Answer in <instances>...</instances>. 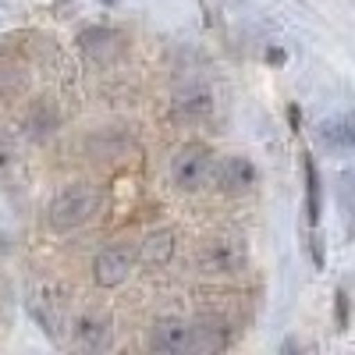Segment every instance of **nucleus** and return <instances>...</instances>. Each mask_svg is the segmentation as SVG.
<instances>
[{"instance_id": "nucleus-9", "label": "nucleus", "mask_w": 355, "mask_h": 355, "mask_svg": "<svg viewBox=\"0 0 355 355\" xmlns=\"http://www.w3.org/2000/svg\"><path fill=\"white\" fill-rule=\"evenodd\" d=\"M214 114V93L206 85H185L178 89L174 96V117H185V121H199V117H210Z\"/></svg>"}, {"instance_id": "nucleus-14", "label": "nucleus", "mask_w": 355, "mask_h": 355, "mask_svg": "<svg viewBox=\"0 0 355 355\" xmlns=\"http://www.w3.org/2000/svg\"><path fill=\"white\" fill-rule=\"evenodd\" d=\"M320 139L334 146V150H348L352 146V125H348V117H338V121H323L320 125Z\"/></svg>"}, {"instance_id": "nucleus-16", "label": "nucleus", "mask_w": 355, "mask_h": 355, "mask_svg": "<svg viewBox=\"0 0 355 355\" xmlns=\"http://www.w3.org/2000/svg\"><path fill=\"white\" fill-rule=\"evenodd\" d=\"M0 252H4V239H0Z\"/></svg>"}, {"instance_id": "nucleus-2", "label": "nucleus", "mask_w": 355, "mask_h": 355, "mask_svg": "<svg viewBox=\"0 0 355 355\" xmlns=\"http://www.w3.org/2000/svg\"><path fill=\"white\" fill-rule=\"evenodd\" d=\"M196 263H199V270L206 277H234V274L245 270L249 249H245V242L239 239V234H214V239L202 242Z\"/></svg>"}, {"instance_id": "nucleus-13", "label": "nucleus", "mask_w": 355, "mask_h": 355, "mask_svg": "<svg viewBox=\"0 0 355 355\" xmlns=\"http://www.w3.org/2000/svg\"><path fill=\"white\" fill-rule=\"evenodd\" d=\"M302 167H306V217H309V227H316L320 224V174L309 153L302 157Z\"/></svg>"}, {"instance_id": "nucleus-6", "label": "nucleus", "mask_w": 355, "mask_h": 355, "mask_svg": "<svg viewBox=\"0 0 355 355\" xmlns=\"http://www.w3.org/2000/svg\"><path fill=\"white\" fill-rule=\"evenodd\" d=\"M150 348L160 355H185L192 352V323L178 316H160L150 331Z\"/></svg>"}, {"instance_id": "nucleus-12", "label": "nucleus", "mask_w": 355, "mask_h": 355, "mask_svg": "<svg viewBox=\"0 0 355 355\" xmlns=\"http://www.w3.org/2000/svg\"><path fill=\"white\" fill-rule=\"evenodd\" d=\"M220 348H227V331L220 327V323H214V320H199V323H192V352H220Z\"/></svg>"}, {"instance_id": "nucleus-15", "label": "nucleus", "mask_w": 355, "mask_h": 355, "mask_svg": "<svg viewBox=\"0 0 355 355\" xmlns=\"http://www.w3.org/2000/svg\"><path fill=\"white\" fill-rule=\"evenodd\" d=\"M338 323L348 327V295L345 291H338Z\"/></svg>"}, {"instance_id": "nucleus-8", "label": "nucleus", "mask_w": 355, "mask_h": 355, "mask_svg": "<svg viewBox=\"0 0 355 355\" xmlns=\"http://www.w3.org/2000/svg\"><path fill=\"white\" fill-rule=\"evenodd\" d=\"M214 178H217L220 192L242 196V192H249L256 185V167L245 157H224V160L214 164Z\"/></svg>"}, {"instance_id": "nucleus-5", "label": "nucleus", "mask_w": 355, "mask_h": 355, "mask_svg": "<svg viewBox=\"0 0 355 355\" xmlns=\"http://www.w3.org/2000/svg\"><path fill=\"white\" fill-rule=\"evenodd\" d=\"M135 266V249L128 245H107L96 259H93V281L100 288H121Z\"/></svg>"}, {"instance_id": "nucleus-4", "label": "nucleus", "mask_w": 355, "mask_h": 355, "mask_svg": "<svg viewBox=\"0 0 355 355\" xmlns=\"http://www.w3.org/2000/svg\"><path fill=\"white\" fill-rule=\"evenodd\" d=\"M71 341L82 352H107L114 341V320L100 309H89L71 323Z\"/></svg>"}, {"instance_id": "nucleus-7", "label": "nucleus", "mask_w": 355, "mask_h": 355, "mask_svg": "<svg viewBox=\"0 0 355 355\" xmlns=\"http://www.w3.org/2000/svg\"><path fill=\"white\" fill-rule=\"evenodd\" d=\"M78 46L89 61L96 64H110L117 57L125 53V36L117 33V28H107V25H93V28H82L78 36Z\"/></svg>"}, {"instance_id": "nucleus-11", "label": "nucleus", "mask_w": 355, "mask_h": 355, "mask_svg": "<svg viewBox=\"0 0 355 355\" xmlns=\"http://www.w3.org/2000/svg\"><path fill=\"white\" fill-rule=\"evenodd\" d=\"M21 185H25V164H21V157H18L15 146L0 142V189L15 192Z\"/></svg>"}, {"instance_id": "nucleus-10", "label": "nucleus", "mask_w": 355, "mask_h": 355, "mask_svg": "<svg viewBox=\"0 0 355 355\" xmlns=\"http://www.w3.org/2000/svg\"><path fill=\"white\" fill-rule=\"evenodd\" d=\"M171 256H174V231H171V227L150 231V234L142 239L139 252H135V259L146 263V266H167Z\"/></svg>"}, {"instance_id": "nucleus-1", "label": "nucleus", "mask_w": 355, "mask_h": 355, "mask_svg": "<svg viewBox=\"0 0 355 355\" xmlns=\"http://www.w3.org/2000/svg\"><path fill=\"white\" fill-rule=\"evenodd\" d=\"M96 210H100V189L78 182V185H68L53 196L46 220H50L53 231H75V227H85L93 220Z\"/></svg>"}, {"instance_id": "nucleus-3", "label": "nucleus", "mask_w": 355, "mask_h": 355, "mask_svg": "<svg viewBox=\"0 0 355 355\" xmlns=\"http://www.w3.org/2000/svg\"><path fill=\"white\" fill-rule=\"evenodd\" d=\"M214 164H217V157H214L210 146L185 142L171 160V182L182 192H202L214 182Z\"/></svg>"}]
</instances>
